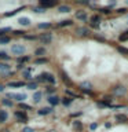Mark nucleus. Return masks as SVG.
I'll return each instance as SVG.
<instances>
[{"label":"nucleus","mask_w":128,"mask_h":132,"mask_svg":"<svg viewBox=\"0 0 128 132\" xmlns=\"http://www.w3.org/2000/svg\"><path fill=\"white\" fill-rule=\"evenodd\" d=\"M72 125L76 131H81V129H83V123H81V121H73Z\"/></svg>","instance_id":"19"},{"label":"nucleus","mask_w":128,"mask_h":132,"mask_svg":"<svg viewBox=\"0 0 128 132\" xmlns=\"http://www.w3.org/2000/svg\"><path fill=\"white\" fill-rule=\"evenodd\" d=\"M39 29H50L51 28V23L50 22H44V23H39L37 25Z\"/></svg>","instance_id":"25"},{"label":"nucleus","mask_w":128,"mask_h":132,"mask_svg":"<svg viewBox=\"0 0 128 132\" xmlns=\"http://www.w3.org/2000/svg\"><path fill=\"white\" fill-rule=\"evenodd\" d=\"M18 11H19V10H15V11H11V13H6L4 15H6V17H11V15H15Z\"/></svg>","instance_id":"40"},{"label":"nucleus","mask_w":128,"mask_h":132,"mask_svg":"<svg viewBox=\"0 0 128 132\" xmlns=\"http://www.w3.org/2000/svg\"><path fill=\"white\" fill-rule=\"evenodd\" d=\"M72 23H73L72 19H65V21H61L59 23H58V26H61V28H62V26H70Z\"/></svg>","instance_id":"24"},{"label":"nucleus","mask_w":128,"mask_h":132,"mask_svg":"<svg viewBox=\"0 0 128 132\" xmlns=\"http://www.w3.org/2000/svg\"><path fill=\"white\" fill-rule=\"evenodd\" d=\"M59 102H61V99L58 98V96H55V95H50V96H48V103L52 105V106H56Z\"/></svg>","instance_id":"8"},{"label":"nucleus","mask_w":128,"mask_h":132,"mask_svg":"<svg viewBox=\"0 0 128 132\" xmlns=\"http://www.w3.org/2000/svg\"><path fill=\"white\" fill-rule=\"evenodd\" d=\"M25 39H28V40H36V36H25Z\"/></svg>","instance_id":"44"},{"label":"nucleus","mask_w":128,"mask_h":132,"mask_svg":"<svg viewBox=\"0 0 128 132\" xmlns=\"http://www.w3.org/2000/svg\"><path fill=\"white\" fill-rule=\"evenodd\" d=\"M125 88H124L123 85H117V87H114V88H113V92H114L116 95H124L125 94Z\"/></svg>","instance_id":"11"},{"label":"nucleus","mask_w":128,"mask_h":132,"mask_svg":"<svg viewBox=\"0 0 128 132\" xmlns=\"http://www.w3.org/2000/svg\"><path fill=\"white\" fill-rule=\"evenodd\" d=\"M58 11H59V13H70L72 8H70L69 6H59V7H58Z\"/></svg>","instance_id":"20"},{"label":"nucleus","mask_w":128,"mask_h":132,"mask_svg":"<svg viewBox=\"0 0 128 132\" xmlns=\"http://www.w3.org/2000/svg\"><path fill=\"white\" fill-rule=\"evenodd\" d=\"M7 98H11V99H17L18 102H22L26 99V95L25 94H14V92H8L7 94Z\"/></svg>","instance_id":"4"},{"label":"nucleus","mask_w":128,"mask_h":132,"mask_svg":"<svg viewBox=\"0 0 128 132\" xmlns=\"http://www.w3.org/2000/svg\"><path fill=\"white\" fill-rule=\"evenodd\" d=\"M29 61V56H22V58H18V65L24 63V62H28Z\"/></svg>","instance_id":"33"},{"label":"nucleus","mask_w":128,"mask_h":132,"mask_svg":"<svg viewBox=\"0 0 128 132\" xmlns=\"http://www.w3.org/2000/svg\"><path fill=\"white\" fill-rule=\"evenodd\" d=\"M66 94H68L69 96H72V98H79V96H77L74 92H72V91H66Z\"/></svg>","instance_id":"41"},{"label":"nucleus","mask_w":128,"mask_h":132,"mask_svg":"<svg viewBox=\"0 0 128 132\" xmlns=\"http://www.w3.org/2000/svg\"><path fill=\"white\" fill-rule=\"evenodd\" d=\"M1 103H3L4 106H8V107H11V106H13V102H11V101H10L8 98H4L3 101H1Z\"/></svg>","instance_id":"27"},{"label":"nucleus","mask_w":128,"mask_h":132,"mask_svg":"<svg viewBox=\"0 0 128 132\" xmlns=\"http://www.w3.org/2000/svg\"><path fill=\"white\" fill-rule=\"evenodd\" d=\"M18 22H19V25H22V26H29L30 25V19L28 17H21L18 19Z\"/></svg>","instance_id":"12"},{"label":"nucleus","mask_w":128,"mask_h":132,"mask_svg":"<svg viewBox=\"0 0 128 132\" xmlns=\"http://www.w3.org/2000/svg\"><path fill=\"white\" fill-rule=\"evenodd\" d=\"M24 83L22 81H14V83H8V87L10 88H17V87H22Z\"/></svg>","instance_id":"22"},{"label":"nucleus","mask_w":128,"mask_h":132,"mask_svg":"<svg viewBox=\"0 0 128 132\" xmlns=\"http://www.w3.org/2000/svg\"><path fill=\"white\" fill-rule=\"evenodd\" d=\"M7 118H8L7 111H6V110H0V123H4V121H7Z\"/></svg>","instance_id":"17"},{"label":"nucleus","mask_w":128,"mask_h":132,"mask_svg":"<svg viewBox=\"0 0 128 132\" xmlns=\"http://www.w3.org/2000/svg\"><path fill=\"white\" fill-rule=\"evenodd\" d=\"M41 96H43L41 92H34V95H33V101H34V103H39V102H40V101H41Z\"/></svg>","instance_id":"23"},{"label":"nucleus","mask_w":128,"mask_h":132,"mask_svg":"<svg viewBox=\"0 0 128 132\" xmlns=\"http://www.w3.org/2000/svg\"><path fill=\"white\" fill-rule=\"evenodd\" d=\"M22 132H33V129L29 128V127H26V128H24V131H22Z\"/></svg>","instance_id":"43"},{"label":"nucleus","mask_w":128,"mask_h":132,"mask_svg":"<svg viewBox=\"0 0 128 132\" xmlns=\"http://www.w3.org/2000/svg\"><path fill=\"white\" fill-rule=\"evenodd\" d=\"M11 52L15 54V55H22L25 52V47L22 44H14L13 47H11Z\"/></svg>","instance_id":"2"},{"label":"nucleus","mask_w":128,"mask_h":132,"mask_svg":"<svg viewBox=\"0 0 128 132\" xmlns=\"http://www.w3.org/2000/svg\"><path fill=\"white\" fill-rule=\"evenodd\" d=\"M11 28H3V29H0V37H4V33L6 32H10Z\"/></svg>","instance_id":"34"},{"label":"nucleus","mask_w":128,"mask_h":132,"mask_svg":"<svg viewBox=\"0 0 128 132\" xmlns=\"http://www.w3.org/2000/svg\"><path fill=\"white\" fill-rule=\"evenodd\" d=\"M34 55L37 56V58H44V55H46V48H44V47H39V48H36V51H34Z\"/></svg>","instance_id":"9"},{"label":"nucleus","mask_w":128,"mask_h":132,"mask_svg":"<svg viewBox=\"0 0 128 132\" xmlns=\"http://www.w3.org/2000/svg\"><path fill=\"white\" fill-rule=\"evenodd\" d=\"M61 76H62V80H64V83H66L68 85H72V81H70V78L68 77V74H66V73L62 72V73H61Z\"/></svg>","instance_id":"21"},{"label":"nucleus","mask_w":128,"mask_h":132,"mask_svg":"<svg viewBox=\"0 0 128 132\" xmlns=\"http://www.w3.org/2000/svg\"><path fill=\"white\" fill-rule=\"evenodd\" d=\"M61 102L64 103L65 106H69V105L72 103V98H64V99H62V101H61Z\"/></svg>","instance_id":"31"},{"label":"nucleus","mask_w":128,"mask_h":132,"mask_svg":"<svg viewBox=\"0 0 128 132\" xmlns=\"http://www.w3.org/2000/svg\"><path fill=\"white\" fill-rule=\"evenodd\" d=\"M10 41V37H0V44H6V43H8Z\"/></svg>","instance_id":"37"},{"label":"nucleus","mask_w":128,"mask_h":132,"mask_svg":"<svg viewBox=\"0 0 128 132\" xmlns=\"http://www.w3.org/2000/svg\"><path fill=\"white\" fill-rule=\"evenodd\" d=\"M96 127H98V124H91V125H90V129H95V128H96Z\"/></svg>","instance_id":"45"},{"label":"nucleus","mask_w":128,"mask_h":132,"mask_svg":"<svg viewBox=\"0 0 128 132\" xmlns=\"http://www.w3.org/2000/svg\"><path fill=\"white\" fill-rule=\"evenodd\" d=\"M50 132H54V131H50Z\"/></svg>","instance_id":"47"},{"label":"nucleus","mask_w":128,"mask_h":132,"mask_svg":"<svg viewBox=\"0 0 128 132\" xmlns=\"http://www.w3.org/2000/svg\"><path fill=\"white\" fill-rule=\"evenodd\" d=\"M117 51L121 52V54H124V55H128V48H124V47H121V46L117 47Z\"/></svg>","instance_id":"29"},{"label":"nucleus","mask_w":128,"mask_h":132,"mask_svg":"<svg viewBox=\"0 0 128 132\" xmlns=\"http://www.w3.org/2000/svg\"><path fill=\"white\" fill-rule=\"evenodd\" d=\"M39 40L43 43V44H50L52 40V34L51 33H43L40 37H39Z\"/></svg>","instance_id":"5"},{"label":"nucleus","mask_w":128,"mask_h":132,"mask_svg":"<svg viewBox=\"0 0 128 132\" xmlns=\"http://www.w3.org/2000/svg\"><path fill=\"white\" fill-rule=\"evenodd\" d=\"M37 81H47L50 84H55V77L52 76L51 73L44 72V73H41L40 76H37Z\"/></svg>","instance_id":"1"},{"label":"nucleus","mask_w":128,"mask_h":132,"mask_svg":"<svg viewBox=\"0 0 128 132\" xmlns=\"http://www.w3.org/2000/svg\"><path fill=\"white\" fill-rule=\"evenodd\" d=\"M76 32L80 34V36H88V33H90V30L87 29V28H77Z\"/></svg>","instance_id":"14"},{"label":"nucleus","mask_w":128,"mask_h":132,"mask_svg":"<svg viewBox=\"0 0 128 132\" xmlns=\"http://www.w3.org/2000/svg\"><path fill=\"white\" fill-rule=\"evenodd\" d=\"M101 13H102V14H110L112 11H110V8H102V10H101Z\"/></svg>","instance_id":"42"},{"label":"nucleus","mask_w":128,"mask_h":132,"mask_svg":"<svg viewBox=\"0 0 128 132\" xmlns=\"http://www.w3.org/2000/svg\"><path fill=\"white\" fill-rule=\"evenodd\" d=\"M55 4H56L55 1H46V0H41L40 1V7H43L44 10L48 8V7H54Z\"/></svg>","instance_id":"10"},{"label":"nucleus","mask_w":128,"mask_h":132,"mask_svg":"<svg viewBox=\"0 0 128 132\" xmlns=\"http://www.w3.org/2000/svg\"><path fill=\"white\" fill-rule=\"evenodd\" d=\"M116 121H119V123H125V121H128V117L125 114H116Z\"/></svg>","instance_id":"16"},{"label":"nucleus","mask_w":128,"mask_h":132,"mask_svg":"<svg viewBox=\"0 0 128 132\" xmlns=\"http://www.w3.org/2000/svg\"><path fill=\"white\" fill-rule=\"evenodd\" d=\"M37 113L40 116H47V114H50V113H52V109L51 107H43V109H40Z\"/></svg>","instance_id":"13"},{"label":"nucleus","mask_w":128,"mask_h":132,"mask_svg":"<svg viewBox=\"0 0 128 132\" xmlns=\"http://www.w3.org/2000/svg\"><path fill=\"white\" fill-rule=\"evenodd\" d=\"M76 18L83 22H85L88 19V15H87V13H85L84 10H79V11H76Z\"/></svg>","instance_id":"6"},{"label":"nucleus","mask_w":128,"mask_h":132,"mask_svg":"<svg viewBox=\"0 0 128 132\" xmlns=\"http://www.w3.org/2000/svg\"><path fill=\"white\" fill-rule=\"evenodd\" d=\"M98 106L99 107H109L110 105H109L107 102H105V101H99V102H98Z\"/></svg>","instance_id":"35"},{"label":"nucleus","mask_w":128,"mask_h":132,"mask_svg":"<svg viewBox=\"0 0 128 132\" xmlns=\"http://www.w3.org/2000/svg\"><path fill=\"white\" fill-rule=\"evenodd\" d=\"M80 87H81V90H88V91H91V88H92L90 81H83L80 84Z\"/></svg>","instance_id":"15"},{"label":"nucleus","mask_w":128,"mask_h":132,"mask_svg":"<svg viewBox=\"0 0 128 132\" xmlns=\"http://www.w3.org/2000/svg\"><path fill=\"white\" fill-rule=\"evenodd\" d=\"M28 88H29V90H36V88H37V83H29V84H28Z\"/></svg>","instance_id":"36"},{"label":"nucleus","mask_w":128,"mask_h":132,"mask_svg":"<svg viewBox=\"0 0 128 132\" xmlns=\"http://www.w3.org/2000/svg\"><path fill=\"white\" fill-rule=\"evenodd\" d=\"M33 11H34V13H37V14H43V13H46V10L43 8V7H40V6H39V7H33Z\"/></svg>","instance_id":"30"},{"label":"nucleus","mask_w":128,"mask_h":132,"mask_svg":"<svg viewBox=\"0 0 128 132\" xmlns=\"http://www.w3.org/2000/svg\"><path fill=\"white\" fill-rule=\"evenodd\" d=\"M19 107H21V109H25V110H30V106H28L25 103H19Z\"/></svg>","instance_id":"39"},{"label":"nucleus","mask_w":128,"mask_h":132,"mask_svg":"<svg viewBox=\"0 0 128 132\" xmlns=\"http://www.w3.org/2000/svg\"><path fill=\"white\" fill-rule=\"evenodd\" d=\"M0 59H10V56L7 55V52H4V51H0Z\"/></svg>","instance_id":"32"},{"label":"nucleus","mask_w":128,"mask_h":132,"mask_svg":"<svg viewBox=\"0 0 128 132\" xmlns=\"http://www.w3.org/2000/svg\"><path fill=\"white\" fill-rule=\"evenodd\" d=\"M90 23H91V28H94V29H98L99 25H101V17L99 15H92L90 18Z\"/></svg>","instance_id":"3"},{"label":"nucleus","mask_w":128,"mask_h":132,"mask_svg":"<svg viewBox=\"0 0 128 132\" xmlns=\"http://www.w3.org/2000/svg\"><path fill=\"white\" fill-rule=\"evenodd\" d=\"M11 66L8 63H4V62H0V72H8Z\"/></svg>","instance_id":"18"},{"label":"nucleus","mask_w":128,"mask_h":132,"mask_svg":"<svg viewBox=\"0 0 128 132\" xmlns=\"http://www.w3.org/2000/svg\"><path fill=\"white\" fill-rule=\"evenodd\" d=\"M3 91H4V85L0 84V92H3Z\"/></svg>","instance_id":"46"},{"label":"nucleus","mask_w":128,"mask_h":132,"mask_svg":"<svg viewBox=\"0 0 128 132\" xmlns=\"http://www.w3.org/2000/svg\"><path fill=\"white\" fill-rule=\"evenodd\" d=\"M47 94H54V92H55V88H54V87H47Z\"/></svg>","instance_id":"38"},{"label":"nucleus","mask_w":128,"mask_h":132,"mask_svg":"<svg viewBox=\"0 0 128 132\" xmlns=\"http://www.w3.org/2000/svg\"><path fill=\"white\" fill-rule=\"evenodd\" d=\"M15 118L18 120V121H21V123H26L28 121V116L24 113V111H15Z\"/></svg>","instance_id":"7"},{"label":"nucleus","mask_w":128,"mask_h":132,"mask_svg":"<svg viewBox=\"0 0 128 132\" xmlns=\"http://www.w3.org/2000/svg\"><path fill=\"white\" fill-rule=\"evenodd\" d=\"M119 40H120V41H127V40H128V34L125 33V32H123V33L119 36Z\"/></svg>","instance_id":"28"},{"label":"nucleus","mask_w":128,"mask_h":132,"mask_svg":"<svg viewBox=\"0 0 128 132\" xmlns=\"http://www.w3.org/2000/svg\"><path fill=\"white\" fill-rule=\"evenodd\" d=\"M48 59L47 58H37V59L34 61V63H37V65H41V63H47Z\"/></svg>","instance_id":"26"}]
</instances>
